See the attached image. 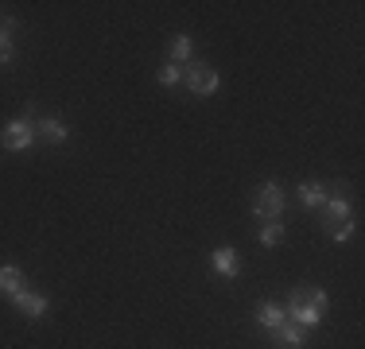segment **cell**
<instances>
[{
  "mask_svg": "<svg viewBox=\"0 0 365 349\" xmlns=\"http://www.w3.org/2000/svg\"><path fill=\"white\" fill-rule=\"evenodd\" d=\"M303 338H307V330H303V326H295V322H284V326L272 334V342H276V349H299Z\"/></svg>",
  "mask_w": 365,
  "mask_h": 349,
  "instance_id": "cell-8",
  "label": "cell"
},
{
  "mask_svg": "<svg viewBox=\"0 0 365 349\" xmlns=\"http://www.w3.org/2000/svg\"><path fill=\"white\" fill-rule=\"evenodd\" d=\"M354 229H358V222H354V217H346V222H338V225H330V241H338V244H346L354 237Z\"/></svg>",
  "mask_w": 365,
  "mask_h": 349,
  "instance_id": "cell-16",
  "label": "cell"
},
{
  "mask_svg": "<svg viewBox=\"0 0 365 349\" xmlns=\"http://www.w3.org/2000/svg\"><path fill=\"white\" fill-rule=\"evenodd\" d=\"M36 136H43L47 144H66V140H71V128H66L58 117H39L36 120Z\"/></svg>",
  "mask_w": 365,
  "mask_h": 349,
  "instance_id": "cell-6",
  "label": "cell"
},
{
  "mask_svg": "<svg viewBox=\"0 0 365 349\" xmlns=\"http://www.w3.org/2000/svg\"><path fill=\"white\" fill-rule=\"evenodd\" d=\"M179 82H182V66H175V63L160 66V85H179Z\"/></svg>",
  "mask_w": 365,
  "mask_h": 349,
  "instance_id": "cell-17",
  "label": "cell"
},
{
  "mask_svg": "<svg viewBox=\"0 0 365 349\" xmlns=\"http://www.w3.org/2000/svg\"><path fill=\"white\" fill-rule=\"evenodd\" d=\"M12 303H16V311L28 314V318H43L47 307H51V299L39 295V291H20V295H12Z\"/></svg>",
  "mask_w": 365,
  "mask_h": 349,
  "instance_id": "cell-5",
  "label": "cell"
},
{
  "mask_svg": "<svg viewBox=\"0 0 365 349\" xmlns=\"http://www.w3.org/2000/svg\"><path fill=\"white\" fill-rule=\"evenodd\" d=\"M257 322L268 330V334H276V330H280L284 322H288V311H284L280 303H264V307L257 311Z\"/></svg>",
  "mask_w": 365,
  "mask_h": 349,
  "instance_id": "cell-9",
  "label": "cell"
},
{
  "mask_svg": "<svg viewBox=\"0 0 365 349\" xmlns=\"http://www.w3.org/2000/svg\"><path fill=\"white\" fill-rule=\"evenodd\" d=\"M0 291L12 299V295H20V291H28V283H24V272L16 264H4L0 268Z\"/></svg>",
  "mask_w": 365,
  "mask_h": 349,
  "instance_id": "cell-10",
  "label": "cell"
},
{
  "mask_svg": "<svg viewBox=\"0 0 365 349\" xmlns=\"http://www.w3.org/2000/svg\"><path fill=\"white\" fill-rule=\"evenodd\" d=\"M280 241H284V225L280 222H264V225H260V244H264V249H276Z\"/></svg>",
  "mask_w": 365,
  "mask_h": 349,
  "instance_id": "cell-15",
  "label": "cell"
},
{
  "mask_svg": "<svg viewBox=\"0 0 365 349\" xmlns=\"http://www.w3.org/2000/svg\"><path fill=\"white\" fill-rule=\"evenodd\" d=\"M210 264H214V272H218V276H230V279L241 272V264H237V252H233V249H214Z\"/></svg>",
  "mask_w": 365,
  "mask_h": 349,
  "instance_id": "cell-11",
  "label": "cell"
},
{
  "mask_svg": "<svg viewBox=\"0 0 365 349\" xmlns=\"http://www.w3.org/2000/svg\"><path fill=\"white\" fill-rule=\"evenodd\" d=\"M284 311H288V322H295V326H303V330H315L319 322H323V311L311 307V303L303 299V291H295Z\"/></svg>",
  "mask_w": 365,
  "mask_h": 349,
  "instance_id": "cell-4",
  "label": "cell"
},
{
  "mask_svg": "<svg viewBox=\"0 0 365 349\" xmlns=\"http://www.w3.org/2000/svg\"><path fill=\"white\" fill-rule=\"evenodd\" d=\"M327 202V182H299V206L319 209Z\"/></svg>",
  "mask_w": 365,
  "mask_h": 349,
  "instance_id": "cell-12",
  "label": "cell"
},
{
  "mask_svg": "<svg viewBox=\"0 0 365 349\" xmlns=\"http://www.w3.org/2000/svg\"><path fill=\"white\" fill-rule=\"evenodd\" d=\"M253 214L260 222H280L284 217V187L280 182H264L253 198Z\"/></svg>",
  "mask_w": 365,
  "mask_h": 349,
  "instance_id": "cell-2",
  "label": "cell"
},
{
  "mask_svg": "<svg viewBox=\"0 0 365 349\" xmlns=\"http://www.w3.org/2000/svg\"><path fill=\"white\" fill-rule=\"evenodd\" d=\"M36 120L31 117H20V120H12V125H4V132H0V147L4 152H24V147H31L36 144Z\"/></svg>",
  "mask_w": 365,
  "mask_h": 349,
  "instance_id": "cell-3",
  "label": "cell"
},
{
  "mask_svg": "<svg viewBox=\"0 0 365 349\" xmlns=\"http://www.w3.org/2000/svg\"><path fill=\"white\" fill-rule=\"evenodd\" d=\"M323 209V222H327V229L330 225H338V222H346L350 217V198L346 194H327V202L319 206Z\"/></svg>",
  "mask_w": 365,
  "mask_h": 349,
  "instance_id": "cell-7",
  "label": "cell"
},
{
  "mask_svg": "<svg viewBox=\"0 0 365 349\" xmlns=\"http://www.w3.org/2000/svg\"><path fill=\"white\" fill-rule=\"evenodd\" d=\"M182 82H187V90L198 93V98H210V93L222 90V74L214 66H206V63H187Z\"/></svg>",
  "mask_w": 365,
  "mask_h": 349,
  "instance_id": "cell-1",
  "label": "cell"
},
{
  "mask_svg": "<svg viewBox=\"0 0 365 349\" xmlns=\"http://www.w3.org/2000/svg\"><path fill=\"white\" fill-rule=\"evenodd\" d=\"M12 55H16V47H12V20L0 16V66L12 63Z\"/></svg>",
  "mask_w": 365,
  "mask_h": 349,
  "instance_id": "cell-13",
  "label": "cell"
},
{
  "mask_svg": "<svg viewBox=\"0 0 365 349\" xmlns=\"http://www.w3.org/2000/svg\"><path fill=\"white\" fill-rule=\"evenodd\" d=\"M190 51H195L190 35H175V39H171V58H175V66L179 63H190Z\"/></svg>",
  "mask_w": 365,
  "mask_h": 349,
  "instance_id": "cell-14",
  "label": "cell"
},
{
  "mask_svg": "<svg viewBox=\"0 0 365 349\" xmlns=\"http://www.w3.org/2000/svg\"><path fill=\"white\" fill-rule=\"evenodd\" d=\"M311 307H319V311H327V291H323V287H311Z\"/></svg>",
  "mask_w": 365,
  "mask_h": 349,
  "instance_id": "cell-18",
  "label": "cell"
}]
</instances>
